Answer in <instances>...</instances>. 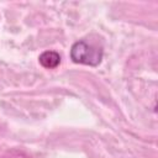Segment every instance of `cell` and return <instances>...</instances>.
<instances>
[{"mask_svg":"<svg viewBox=\"0 0 158 158\" xmlns=\"http://www.w3.org/2000/svg\"><path fill=\"white\" fill-rule=\"evenodd\" d=\"M38 62L43 68L53 69L59 65L60 63V56L54 51H46L38 57Z\"/></svg>","mask_w":158,"mask_h":158,"instance_id":"7a4b0ae2","label":"cell"},{"mask_svg":"<svg viewBox=\"0 0 158 158\" xmlns=\"http://www.w3.org/2000/svg\"><path fill=\"white\" fill-rule=\"evenodd\" d=\"M102 47L86 42L85 40L77 41L70 48V59L78 64L96 67L102 59Z\"/></svg>","mask_w":158,"mask_h":158,"instance_id":"6da1fadb","label":"cell"}]
</instances>
